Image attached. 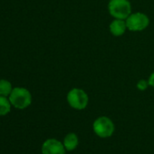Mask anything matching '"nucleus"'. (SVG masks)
<instances>
[{"label": "nucleus", "instance_id": "f257e3e1", "mask_svg": "<svg viewBox=\"0 0 154 154\" xmlns=\"http://www.w3.org/2000/svg\"><path fill=\"white\" fill-rule=\"evenodd\" d=\"M107 9L113 18L125 20L131 12V4L129 0H109Z\"/></svg>", "mask_w": 154, "mask_h": 154}, {"label": "nucleus", "instance_id": "f03ea898", "mask_svg": "<svg viewBox=\"0 0 154 154\" xmlns=\"http://www.w3.org/2000/svg\"><path fill=\"white\" fill-rule=\"evenodd\" d=\"M66 101L72 109L82 111L88 106L89 96L87 93L81 88H72L68 92Z\"/></svg>", "mask_w": 154, "mask_h": 154}, {"label": "nucleus", "instance_id": "7ed1b4c3", "mask_svg": "<svg viewBox=\"0 0 154 154\" xmlns=\"http://www.w3.org/2000/svg\"><path fill=\"white\" fill-rule=\"evenodd\" d=\"M8 97L12 106L19 110H24L32 103V94L24 87L13 88V91Z\"/></svg>", "mask_w": 154, "mask_h": 154}, {"label": "nucleus", "instance_id": "20e7f679", "mask_svg": "<svg viewBox=\"0 0 154 154\" xmlns=\"http://www.w3.org/2000/svg\"><path fill=\"white\" fill-rule=\"evenodd\" d=\"M127 29L131 32H141L144 31L149 25V17L142 12L131 13L126 19Z\"/></svg>", "mask_w": 154, "mask_h": 154}, {"label": "nucleus", "instance_id": "39448f33", "mask_svg": "<svg viewBox=\"0 0 154 154\" xmlns=\"http://www.w3.org/2000/svg\"><path fill=\"white\" fill-rule=\"evenodd\" d=\"M93 130L98 137L109 138L114 132V123L109 117L100 116L94 122Z\"/></svg>", "mask_w": 154, "mask_h": 154}, {"label": "nucleus", "instance_id": "423d86ee", "mask_svg": "<svg viewBox=\"0 0 154 154\" xmlns=\"http://www.w3.org/2000/svg\"><path fill=\"white\" fill-rule=\"evenodd\" d=\"M42 154H65L63 143L56 139H48L42 145Z\"/></svg>", "mask_w": 154, "mask_h": 154}, {"label": "nucleus", "instance_id": "0eeeda50", "mask_svg": "<svg viewBox=\"0 0 154 154\" xmlns=\"http://www.w3.org/2000/svg\"><path fill=\"white\" fill-rule=\"evenodd\" d=\"M127 30L128 29H127L126 22L123 19L113 18V20L109 25V31L115 37L123 35Z\"/></svg>", "mask_w": 154, "mask_h": 154}, {"label": "nucleus", "instance_id": "6e6552de", "mask_svg": "<svg viewBox=\"0 0 154 154\" xmlns=\"http://www.w3.org/2000/svg\"><path fill=\"white\" fill-rule=\"evenodd\" d=\"M63 146L67 151H72L79 144V139L75 133L70 132L63 139Z\"/></svg>", "mask_w": 154, "mask_h": 154}, {"label": "nucleus", "instance_id": "1a4fd4ad", "mask_svg": "<svg viewBox=\"0 0 154 154\" xmlns=\"http://www.w3.org/2000/svg\"><path fill=\"white\" fill-rule=\"evenodd\" d=\"M11 103L6 96L0 95V116H5L11 111Z\"/></svg>", "mask_w": 154, "mask_h": 154}, {"label": "nucleus", "instance_id": "9d476101", "mask_svg": "<svg viewBox=\"0 0 154 154\" xmlns=\"http://www.w3.org/2000/svg\"><path fill=\"white\" fill-rule=\"evenodd\" d=\"M12 91H13V87L9 81L5 79L0 80V95L8 97L10 95Z\"/></svg>", "mask_w": 154, "mask_h": 154}, {"label": "nucleus", "instance_id": "9b49d317", "mask_svg": "<svg viewBox=\"0 0 154 154\" xmlns=\"http://www.w3.org/2000/svg\"><path fill=\"white\" fill-rule=\"evenodd\" d=\"M149 86V83H148V80H144V79H140L137 82L136 84V87L138 90L140 91H145L147 90Z\"/></svg>", "mask_w": 154, "mask_h": 154}, {"label": "nucleus", "instance_id": "f8f14e48", "mask_svg": "<svg viewBox=\"0 0 154 154\" xmlns=\"http://www.w3.org/2000/svg\"><path fill=\"white\" fill-rule=\"evenodd\" d=\"M148 83H149V86L154 88V72L149 74L148 78Z\"/></svg>", "mask_w": 154, "mask_h": 154}]
</instances>
